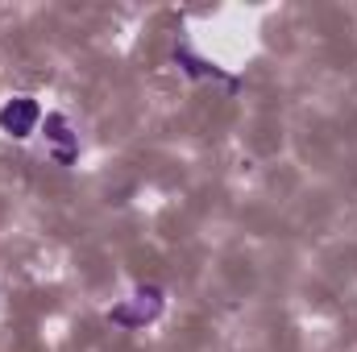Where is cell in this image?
Here are the masks:
<instances>
[{"mask_svg":"<svg viewBox=\"0 0 357 352\" xmlns=\"http://www.w3.org/2000/svg\"><path fill=\"white\" fill-rule=\"evenodd\" d=\"M38 125H42V108H38L33 95H17V99H8V104L0 108V129H4L8 137H17V141L33 137Z\"/></svg>","mask_w":357,"mask_h":352,"instance_id":"obj_1","label":"cell"}]
</instances>
